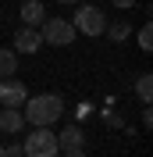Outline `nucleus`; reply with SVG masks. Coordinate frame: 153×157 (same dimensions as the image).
Masks as SVG:
<instances>
[{"label": "nucleus", "mask_w": 153, "mask_h": 157, "mask_svg": "<svg viewBox=\"0 0 153 157\" xmlns=\"http://www.w3.org/2000/svg\"><path fill=\"white\" fill-rule=\"evenodd\" d=\"M21 107H25V111H21V114H25V125L47 128V125H54V121H61L64 100H61L57 93H36V97H29Z\"/></svg>", "instance_id": "f257e3e1"}, {"label": "nucleus", "mask_w": 153, "mask_h": 157, "mask_svg": "<svg viewBox=\"0 0 153 157\" xmlns=\"http://www.w3.org/2000/svg\"><path fill=\"white\" fill-rule=\"evenodd\" d=\"M75 32H82V36H103L107 29V18H103V7H93V4H75Z\"/></svg>", "instance_id": "7ed1b4c3"}, {"label": "nucleus", "mask_w": 153, "mask_h": 157, "mask_svg": "<svg viewBox=\"0 0 153 157\" xmlns=\"http://www.w3.org/2000/svg\"><path fill=\"white\" fill-rule=\"evenodd\" d=\"M39 36H43V43H50V47H68V43H75V25L68 18H43Z\"/></svg>", "instance_id": "20e7f679"}, {"label": "nucleus", "mask_w": 153, "mask_h": 157, "mask_svg": "<svg viewBox=\"0 0 153 157\" xmlns=\"http://www.w3.org/2000/svg\"><path fill=\"white\" fill-rule=\"evenodd\" d=\"M114 7H121V11H128V7H135V0H110Z\"/></svg>", "instance_id": "dca6fc26"}, {"label": "nucleus", "mask_w": 153, "mask_h": 157, "mask_svg": "<svg viewBox=\"0 0 153 157\" xmlns=\"http://www.w3.org/2000/svg\"><path fill=\"white\" fill-rule=\"evenodd\" d=\"M57 4H82V0H57Z\"/></svg>", "instance_id": "f3484780"}, {"label": "nucleus", "mask_w": 153, "mask_h": 157, "mask_svg": "<svg viewBox=\"0 0 153 157\" xmlns=\"http://www.w3.org/2000/svg\"><path fill=\"white\" fill-rule=\"evenodd\" d=\"M43 47V36H39L36 25H21L18 32H14V54H36V50Z\"/></svg>", "instance_id": "423d86ee"}, {"label": "nucleus", "mask_w": 153, "mask_h": 157, "mask_svg": "<svg viewBox=\"0 0 153 157\" xmlns=\"http://www.w3.org/2000/svg\"><path fill=\"white\" fill-rule=\"evenodd\" d=\"M7 150V157H21V143H11V147H4Z\"/></svg>", "instance_id": "2eb2a0df"}, {"label": "nucleus", "mask_w": 153, "mask_h": 157, "mask_svg": "<svg viewBox=\"0 0 153 157\" xmlns=\"http://www.w3.org/2000/svg\"><path fill=\"white\" fill-rule=\"evenodd\" d=\"M57 157H86V150H82V147H78V150H61Z\"/></svg>", "instance_id": "4468645a"}, {"label": "nucleus", "mask_w": 153, "mask_h": 157, "mask_svg": "<svg viewBox=\"0 0 153 157\" xmlns=\"http://www.w3.org/2000/svg\"><path fill=\"white\" fill-rule=\"evenodd\" d=\"M21 128H25V114H21V107H0V132L18 136Z\"/></svg>", "instance_id": "0eeeda50"}, {"label": "nucleus", "mask_w": 153, "mask_h": 157, "mask_svg": "<svg viewBox=\"0 0 153 157\" xmlns=\"http://www.w3.org/2000/svg\"><path fill=\"white\" fill-rule=\"evenodd\" d=\"M29 100V89H25V82L21 78H0V107H21Z\"/></svg>", "instance_id": "39448f33"}, {"label": "nucleus", "mask_w": 153, "mask_h": 157, "mask_svg": "<svg viewBox=\"0 0 153 157\" xmlns=\"http://www.w3.org/2000/svg\"><path fill=\"white\" fill-rule=\"evenodd\" d=\"M61 147H57V132L54 128H32L25 143H21V157H57Z\"/></svg>", "instance_id": "f03ea898"}, {"label": "nucleus", "mask_w": 153, "mask_h": 157, "mask_svg": "<svg viewBox=\"0 0 153 157\" xmlns=\"http://www.w3.org/2000/svg\"><path fill=\"white\" fill-rule=\"evenodd\" d=\"M135 97L143 100V104L153 100V75H150V71H143V75L135 78Z\"/></svg>", "instance_id": "9b49d317"}, {"label": "nucleus", "mask_w": 153, "mask_h": 157, "mask_svg": "<svg viewBox=\"0 0 153 157\" xmlns=\"http://www.w3.org/2000/svg\"><path fill=\"white\" fill-rule=\"evenodd\" d=\"M18 71V54L11 47H0V78H11Z\"/></svg>", "instance_id": "9d476101"}, {"label": "nucleus", "mask_w": 153, "mask_h": 157, "mask_svg": "<svg viewBox=\"0 0 153 157\" xmlns=\"http://www.w3.org/2000/svg\"><path fill=\"white\" fill-rule=\"evenodd\" d=\"M57 147L61 150H78V147H86V132L78 125H64L57 132Z\"/></svg>", "instance_id": "6e6552de"}, {"label": "nucleus", "mask_w": 153, "mask_h": 157, "mask_svg": "<svg viewBox=\"0 0 153 157\" xmlns=\"http://www.w3.org/2000/svg\"><path fill=\"white\" fill-rule=\"evenodd\" d=\"M0 157H7V150H4V143H0Z\"/></svg>", "instance_id": "a211bd4d"}, {"label": "nucleus", "mask_w": 153, "mask_h": 157, "mask_svg": "<svg viewBox=\"0 0 153 157\" xmlns=\"http://www.w3.org/2000/svg\"><path fill=\"white\" fill-rule=\"evenodd\" d=\"M47 11H43V0H25L21 4V25H43Z\"/></svg>", "instance_id": "1a4fd4ad"}, {"label": "nucleus", "mask_w": 153, "mask_h": 157, "mask_svg": "<svg viewBox=\"0 0 153 157\" xmlns=\"http://www.w3.org/2000/svg\"><path fill=\"white\" fill-rule=\"evenodd\" d=\"M135 39H139V47H143L146 54H150V50H153V25H150V21H146L143 29L135 32Z\"/></svg>", "instance_id": "ddd939ff"}, {"label": "nucleus", "mask_w": 153, "mask_h": 157, "mask_svg": "<svg viewBox=\"0 0 153 157\" xmlns=\"http://www.w3.org/2000/svg\"><path fill=\"white\" fill-rule=\"evenodd\" d=\"M103 32H110V39H114V43H125V39L132 36V25H128V21H114V25H107Z\"/></svg>", "instance_id": "f8f14e48"}]
</instances>
